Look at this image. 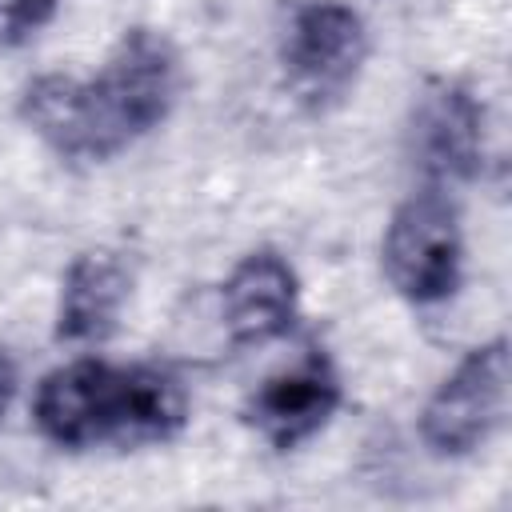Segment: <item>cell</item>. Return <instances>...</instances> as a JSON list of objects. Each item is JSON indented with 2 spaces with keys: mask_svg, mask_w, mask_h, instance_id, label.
I'll return each mask as SVG.
<instances>
[{
  "mask_svg": "<svg viewBox=\"0 0 512 512\" xmlns=\"http://www.w3.org/2000/svg\"><path fill=\"white\" fill-rule=\"evenodd\" d=\"M408 160L428 188H456L484 168V104L448 76H432L408 112Z\"/></svg>",
  "mask_w": 512,
  "mask_h": 512,
  "instance_id": "8992f818",
  "label": "cell"
},
{
  "mask_svg": "<svg viewBox=\"0 0 512 512\" xmlns=\"http://www.w3.org/2000/svg\"><path fill=\"white\" fill-rule=\"evenodd\" d=\"M132 264L116 248H84L60 276L56 300V340L60 344H100L116 332L120 312L132 296Z\"/></svg>",
  "mask_w": 512,
  "mask_h": 512,
  "instance_id": "9c48e42d",
  "label": "cell"
},
{
  "mask_svg": "<svg viewBox=\"0 0 512 512\" xmlns=\"http://www.w3.org/2000/svg\"><path fill=\"white\" fill-rule=\"evenodd\" d=\"M184 92V60L160 28H128L100 72H44L20 92V120L68 168H96L156 132Z\"/></svg>",
  "mask_w": 512,
  "mask_h": 512,
  "instance_id": "6da1fadb",
  "label": "cell"
},
{
  "mask_svg": "<svg viewBox=\"0 0 512 512\" xmlns=\"http://www.w3.org/2000/svg\"><path fill=\"white\" fill-rule=\"evenodd\" d=\"M188 412V388L172 368L96 356L44 372L32 396L40 436L64 452L168 444L184 432Z\"/></svg>",
  "mask_w": 512,
  "mask_h": 512,
  "instance_id": "7a4b0ae2",
  "label": "cell"
},
{
  "mask_svg": "<svg viewBox=\"0 0 512 512\" xmlns=\"http://www.w3.org/2000/svg\"><path fill=\"white\" fill-rule=\"evenodd\" d=\"M368 60V24L344 0H296L280 28L288 92L308 112L336 108Z\"/></svg>",
  "mask_w": 512,
  "mask_h": 512,
  "instance_id": "3957f363",
  "label": "cell"
},
{
  "mask_svg": "<svg viewBox=\"0 0 512 512\" xmlns=\"http://www.w3.org/2000/svg\"><path fill=\"white\" fill-rule=\"evenodd\" d=\"M56 8L60 0H0V52H16L36 40L52 24Z\"/></svg>",
  "mask_w": 512,
  "mask_h": 512,
  "instance_id": "30bf717a",
  "label": "cell"
},
{
  "mask_svg": "<svg viewBox=\"0 0 512 512\" xmlns=\"http://www.w3.org/2000/svg\"><path fill=\"white\" fill-rule=\"evenodd\" d=\"M300 316V280L284 252L252 248L220 284V324L236 348H260L292 332Z\"/></svg>",
  "mask_w": 512,
  "mask_h": 512,
  "instance_id": "ba28073f",
  "label": "cell"
},
{
  "mask_svg": "<svg viewBox=\"0 0 512 512\" xmlns=\"http://www.w3.org/2000/svg\"><path fill=\"white\" fill-rule=\"evenodd\" d=\"M16 388H20V368H16V356L0 344V420L8 416L12 400H16Z\"/></svg>",
  "mask_w": 512,
  "mask_h": 512,
  "instance_id": "8fae6325",
  "label": "cell"
},
{
  "mask_svg": "<svg viewBox=\"0 0 512 512\" xmlns=\"http://www.w3.org/2000/svg\"><path fill=\"white\" fill-rule=\"evenodd\" d=\"M380 268L396 296L416 308H432L456 296L464 280V232L460 212L444 188L420 184L388 220L380 240Z\"/></svg>",
  "mask_w": 512,
  "mask_h": 512,
  "instance_id": "277c9868",
  "label": "cell"
},
{
  "mask_svg": "<svg viewBox=\"0 0 512 512\" xmlns=\"http://www.w3.org/2000/svg\"><path fill=\"white\" fill-rule=\"evenodd\" d=\"M508 340L476 344L428 396L420 412V440L436 456H472L508 416Z\"/></svg>",
  "mask_w": 512,
  "mask_h": 512,
  "instance_id": "5b68a950",
  "label": "cell"
},
{
  "mask_svg": "<svg viewBox=\"0 0 512 512\" xmlns=\"http://www.w3.org/2000/svg\"><path fill=\"white\" fill-rule=\"evenodd\" d=\"M340 404H344L340 372L332 356L320 344H312L296 364L264 376L248 392L240 416L268 448L292 452L308 444L316 432H324L328 420L340 412Z\"/></svg>",
  "mask_w": 512,
  "mask_h": 512,
  "instance_id": "52a82bcc",
  "label": "cell"
}]
</instances>
